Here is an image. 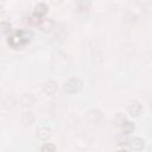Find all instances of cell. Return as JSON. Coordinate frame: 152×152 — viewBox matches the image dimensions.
Returning <instances> with one entry per match:
<instances>
[{"label":"cell","mask_w":152,"mask_h":152,"mask_svg":"<svg viewBox=\"0 0 152 152\" xmlns=\"http://www.w3.org/2000/svg\"><path fill=\"white\" fill-rule=\"evenodd\" d=\"M31 38H32V33L30 31L21 30V31H15L11 36H8L7 43L13 49H21L23 46L30 43Z\"/></svg>","instance_id":"obj_1"},{"label":"cell","mask_w":152,"mask_h":152,"mask_svg":"<svg viewBox=\"0 0 152 152\" xmlns=\"http://www.w3.org/2000/svg\"><path fill=\"white\" fill-rule=\"evenodd\" d=\"M83 88V82L78 77H70L63 83V90L66 94H76Z\"/></svg>","instance_id":"obj_2"},{"label":"cell","mask_w":152,"mask_h":152,"mask_svg":"<svg viewBox=\"0 0 152 152\" xmlns=\"http://www.w3.org/2000/svg\"><path fill=\"white\" fill-rule=\"evenodd\" d=\"M145 147V140L141 138H132L128 140H125L124 144L121 146H119V148L121 150H133V151H140Z\"/></svg>","instance_id":"obj_3"},{"label":"cell","mask_w":152,"mask_h":152,"mask_svg":"<svg viewBox=\"0 0 152 152\" xmlns=\"http://www.w3.org/2000/svg\"><path fill=\"white\" fill-rule=\"evenodd\" d=\"M36 103V97L32 93H24L19 99V104L23 108H30Z\"/></svg>","instance_id":"obj_4"},{"label":"cell","mask_w":152,"mask_h":152,"mask_svg":"<svg viewBox=\"0 0 152 152\" xmlns=\"http://www.w3.org/2000/svg\"><path fill=\"white\" fill-rule=\"evenodd\" d=\"M127 112L132 116H139L142 113V106H141V103L139 101L132 100L127 104Z\"/></svg>","instance_id":"obj_5"},{"label":"cell","mask_w":152,"mask_h":152,"mask_svg":"<svg viewBox=\"0 0 152 152\" xmlns=\"http://www.w3.org/2000/svg\"><path fill=\"white\" fill-rule=\"evenodd\" d=\"M43 91L50 96L56 95V93L58 91V83L53 80H48L46 82L43 83Z\"/></svg>","instance_id":"obj_6"},{"label":"cell","mask_w":152,"mask_h":152,"mask_svg":"<svg viewBox=\"0 0 152 152\" xmlns=\"http://www.w3.org/2000/svg\"><path fill=\"white\" fill-rule=\"evenodd\" d=\"M86 116H87V120L90 124H97L102 119L103 114L99 108H91L86 113Z\"/></svg>","instance_id":"obj_7"},{"label":"cell","mask_w":152,"mask_h":152,"mask_svg":"<svg viewBox=\"0 0 152 152\" xmlns=\"http://www.w3.org/2000/svg\"><path fill=\"white\" fill-rule=\"evenodd\" d=\"M36 134H37V138H38V139H40V140H43V141H46V140H49V139L51 138L52 131H51L50 127H48V126H45V125H42V126H39V127L37 128Z\"/></svg>","instance_id":"obj_8"},{"label":"cell","mask_w":152,"mask_h":152,"mask_svg":"<svg viewBox=\"0 0 152 152\" xmlns=\"http://www.w3.org/2000/svg\"><path fill=\"white\" fill-rule=\"evenodd\" d=\"M36 118H34V114L30 110H26L21 115H20V121L24 126H31L33 122H34Z\"/></svg>","instance_id":"obj_9"},{"label":"cell","mask_w":152,"mask_h":152,"mask_svg":"<svg viewBox=\"0 0 152 152\" xmlns=\"http://www.w3.org/2000/svg\"><path fill=\"white\" fill-rule=\"evenodd\" d=\"M15 104V99L13 95H7L6 97H4L2 102H1V107L4 110H10L14 107Z\"/></svg>","instance_id":"obj_10"},{"label":"cell","mask_w":152,"mask_h":152,"mask_svg":"<svg viewBox=\"0 0 152 152\" xmlns=\"http://www.w3.org/2000/svg\"><path fill=\"white\" fill-rule=\"evenodd\" d=\"M48 6L45 5V4H43V2H40V4H38V5H36V7H34V10H33V14L36 15V17H38V18H43L44 15H46V13H48Z\"/></svg>","instance_id":"obj_11"},{"label":"cell","mask_w":152,"mask_h":152,"mask_svg":"<svg viewBox=\"0 0 152 152\" xmlns=\"http://www.w3.org/2000/svg\"><path fill=\"white\" fill-rule=\"evenodd\" d=\"M120 127H121V131H122L124 134H131V133H133L134 129H135L134 122L128 121V120H125V121L120 125Z\"/></svg>","instance_id":"obj_12"},{"label":"cell","mask_w":152,"mask_h":152,"mask_svg":"<svg viewBox=\"0 0 152 152\" xmlns=\"http://www.w3.org/2000/svg\"><path fill=\"white\" fill-rule=\"evenodd\" d=\"M39 25H40V28H42L44 32H50V31H52V30L56 27V23H55V20H52V19L42 20V23H40Z\"/></svg>","instance_id":"obj_13"},{"label":"cell","mask_w":152,"mask_h":152,"mask_svg":"<svg viewBox=\"0 0 152 152\" xmlns=\"http://www.w3.org/2000/svg\"><path fill=\"white\" fill-rule=\"evenodd\" d=\"M11 30H12V25L10 24V21H5V20L1 21V32H2L4 34L10 33Z\"/></svg>","instance_id":"obj_14"},{"label":"cell","mask_w":152,"mask_h":152,"mask_svg":"<svg viewBox=\"0 0 152 152\" xmlns=\"http://www.w3.org/2000/svg\"><path fill=\"white\" fill-rule=\"evenodd\" d=\"M40 150H42L43 152H53V151H56V146H55L53 144H51V142H45V144L40 147Z\"/></svg>","instance_id":"obj_15"},{"label":"cell","mask_w":152,"mask_h":152,"mask_svg":"<svg viewBox=\"0 0 152 152\" xmlns=\"http://www.w3.org/2000/svg\"><path fill=\"white\" fill-rule=\"evenodd\" d=\"M62 1H63V0H51V2H52L53 5H59V4H62Z\"/></svg>","instance_id":"obj_16"},{"label":"cell","mask_w":152,"mask_h":152,"mask_svg":"<svg viewBox=\"0 0 152 152\" xmlns=\"http://www.w3.org/2000/svg\"><path fill=\"white\" fill-rule=\"evenodd\" d=\"M150 108L152 109V99H151V101H150Z\"/></svg>","instance_id":"obj_17"},{"label":"cell","mask_w":152,"mask_h":152,"mask_svg":"<svg viewBox=\"0 0 152 152\" xmlns=\"http://www.w3.org/2000/svg\"><path fill=\"white\" fill-rule=\"evenodd\" d=\"M1 1H2V2H4V1H5V0H1Z\"/></svg>","instance_id":"obj_18"}]
</instances>
